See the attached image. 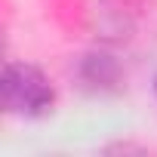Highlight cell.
<instances>
[{
  "mask_svg": "<svg viewBox=\"0 0 157 157\" xmlns=\"http://www.w3.org/2000/svg\"><path fill=\"white\" fill-rule=\"evenodd\" d=\"M0 99L3 108L16 117H46L56 105V86L43 68L31 62H6L0 77Z\"/></svg>",
  "mask_w": 157,
  "mask_h": 157,
  "instance_id": "1",
  "label": "cell"
},
{
  "mask_svg": "<svg viewBox=\"0 0 157 157\" xmlns=\"http://www.w3.org/2000/svg\"><path fill=\"white\" fill-rule=\"evenodd\" d=\"M77 77H80V83L93 93H108V90H117L123 83V68L120 62L105 52V49H93L80 59L77 65Z\"/></svg>",
  "mask_w": 157,
  "mask_h": 157,
  "instance_id": "2",
  "label": "cell"
},
{
  "mask_svg": "<svg viewBox=\"0 0 157 157\" xmlns=\"http://www.w3.org/2000/svg\"><path fill=\"white\" fill-rule=\"evenodd\" d=\"M154 93H157V77H154Z\"/></svg>",
  "mask_w": 157,
  "mask_h": 157,
  "instance_id": "3",
  "label": "cell"
}]
</instances>
